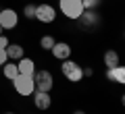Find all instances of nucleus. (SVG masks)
Returning a JSON list of instances; mask_svg holds the SVG:
<instances>
[{"mask_svg":"<svg viewBox=\"0 0 125 114\" xmlns=\"http://www.w3.org/2000/svg\"><path fill=\"white\" fill-rule=\"evenodd\" d=\"M58 9H61V13L67 19H71V21H77L81 17V13L85 10L83 4H81V0H58Z\"/></svg>","mask_w":125,"mask_h":114,"instance_id":"nucleus-1","label":"nucleus"},{"mask_svg":"<svg viewBox=\"0 0 125 114\" xmlns=\"http://www.w3.org/2000/svg\"><path fill=\"white\" fill-rule=\"evenodd\" d=\"M83 66H79L77 62H73V60H62V64H61V70H62V77L67 81H71V83H79L81 79H83Z\"/></svg>","mask_w":125,"mask_h":114,"instance_id":"nucleus-2","label":"nucleus"},{"mask_svg":"<svg viewBox=\"0 0 125 114\" xmlns=\"http://www.w3.org/2000/svg\"><path fill=\"white\" fill-rule=\"evenodd\" d=\"M13 87L19 96L29 97L31 93L36 91V85H33V77H27V75H17L13 79Z\"/></svg>","mask_w":125,"mask_h":114,"instance_id":"nucleus-3","label":"nucleus"},{"mask_svg":"<svg viewBox=\"0 0 125 114\" xmlns=\"http://www.w3.org/2000/svg\"><path fill=\"white\" fill-rule=\"evenodd\" d=\"M33 85H36V91H48L54 87V79L50 70H36L33 73Z\"/></svg>","mask_w":125,"mask_h":114,"instance_id":"nucleus-4","label":"nucleus"},{"mask_svg":"<svg viewBox=\"0 0 125 114\" xmlns=\"http://www.w3.org/2000/svg\"><path fill=\"white\" fill-rule=\"evenodd\" d=\"M36 19L40 23H54L56 19V9L52 4H38L36 6Z\"/></svg>","mask_w":125,"mask_h":114,"instance_id":"nucleus-5","label":"nucleus"},{"mask_svg":"<svg viewBox=\"0 0 125 114\" xmlns=\"http://www.w3.org/2000/svg\"><path fill=\"white\" fill-rule=\"evenodd\" d=\"M19 23V15L13 9H2L0 10V27L2 29H15Z\"/></svg>","mask_w":125,"mask_h":114,"instance_id":"nucleus-6","label":"nucleus"},{"mask_svg":"<svg viewBox=\"0 0 125 114\" xmlns=\"http://www.w3.org/2000/svg\"><path fill=\"white\" fill-rule=\"evenodd\" d=\"M50 52H52V56L56 58V60H67V58H71V46L67 44V42H54V46H52V50H50Z\"/></svg>","mask_w":125,"mask_h":114,"instance_id":"nucleus-7","label":"nucleus"},{"mask_svg":"<svg viewBox=\"0 0 125 114\" xmlns=\"http://www.w3.org/2000/svg\"><path fill=\"white\" fill-rule=\"evenodd\" d=\"M33 104H36L38 110H48L50 104H52V97H50L48 91H33Z\"/></svg>","mask_w":125,"mask_h":114,"instance_id":"nucleus-8","label":"nucleus"},{"mask_svg":"<svg viewBox=\"0 0 125 114\" xmlns=\"http://www.w3.org/2000/svg\"><path fill=\"white\" fill-rule=\"evenodd\" d=\"M17 69H19V75L33 77V73H36V62L31 60V58H25V56H23L21 60H17Z\"/></svg>","mask_w":125,"mask_h":114,"instance_id":"nucleus-9","label":"nucleus"},{"mask_svg":"<svg viewBox=\"0 0 125 114\" xmlns=\"http://www.w3.org/2000/svg\"><path fill=\"white\" fill-rule=\"evenodd\" d=\"M106 79L108 81H115V83H119V85H123L125 83V69L121 64L113 66V69H106Z\"/></svg>","mask_w":125,"mask_h":114,"instance_id":"nucleus-10","label":"nucleus"},{"mask_svg":"<svg viewBox=\"0 0 125 114\" xmlns=\"http://www.w3.org/2000/svg\"><path fill=\"white\" fill-rule=\"evenodd\" d=\"M4 50H6V56H9V60H13V62L21 60V58L25 56V50H23V46H19V44H9Z\"/></svg>","mask_w":125,"mask_h":114,"instance_id":"nucleus-11","label":"nucleus"},{"mask_svg":"<svg viewBox=\"0 0 125 114\" xmlns=\"http://www.w3.org/2000/svg\"><path fill=\"white\" fill-rule=\"evenodd\" d=\"M77 21H79L83 27H92V25H96V23H98V15H96V10H83V13H81V17L77 19Z\"/></svg>","mask_w":125,"mask_h":114,"instance_id":"nucleus-12","label":"nucleus"},{"mask_svg":"<svg viewBox=\"0 0 125 114\" xmlns=\"http://www.w3.org/2000/svg\"><path fill=\"white\" fill-rule=\"evenodd\" d=\"M2 73H4V77L9 81H13L15 77L19 75V69H17V62H13V60H6L4 64H2Z\"/></svg>","mask_w":125,"mask_h":114,"instance_id":"nucleus-13","label":"nucleus"},{"mask_svg":"<svg viewBox=\"0 0 125 114\" xmlns=\"http://www.w3.org/2000/svg\"><path fill=\"white\" fill-rule=\"evenodd\" d=\"M119 64V54L115 52V50H106L104 52V66L106 69H113V66Z\"/></svg>","mask_w":125,"mask_h":114,"instance_id":"nucleus-14","label":"nucleus"},{"mask_svg":"<svg viewBox=\"0 0 125 114\" xmlns=\"http://www.w3.org/2000/svg\"><path fill=\"white\" fill-rule=\"evenodd\" d=\"M40 46H42L44 50H52V46H54V37H52V35H44V37L40 40Z\"/></svg>","mask_w":125,"mask_h":114,"instance_id":"nucleus-15","label":"nucleus"},{"mask_svg":"<svg viewBox=\"0 0 125 114\" xmlns=\"http://www.w3.org/2000/svg\"><path fill=\"white\" fill-rule=\"evenodd\" d=\"M23 15H25L27 19H36V4H25Z\"/></svg>","mask_w":125,"mask_h":114,"instance_id":"nucleus-16","label":"nucleus"},{"mask_svg":"<svg viewBox=\"0 0 125 114\" xmlns=\"http://www.w3.org/2000/svg\"><path fill=\"white\" fill-rule=\"evenodd\" d=\"M81 4H83L85 10H94L96 6L100 4V0H81Z\"/></svg>","mask_w":125,"mask_h":114,"instance_id":"nucleus-17","label":"nucleus"},{"mask_svg":"<svg viewBox=\"0 0 125 114\" xmlns=\"http://www.w3.org/2000/svg\"><path fill=\"white\" fill-rule=\"evenodd\" d=\"M9 44H10V42H9V37H6V35H0V48L4 50Z\"/></svg>","mask_w":125,"mask_h":114,"instance_id":"nucleus-18","label":"nucleus"},{"mask_svg":"<svg viewBox=\"0 0 125 114\" xmlns=\"http://www.w3.org/2000/svg\"><path fill=\"white\" fill-rule=\"evenodd\" d=\"M6 60H9V56H6V50H2V48H0V66L4 64Z\"/></svg>","mask_w":125,"mask_h":114,"instance_id":"nucleus-19","label":"nucleus"},{"mask_svg":"<svg viewBox=\"0 0 125 114\" xmlns=\"http://www.w3.org/2000/svg\"><path fill=\"white\" fill-rule=\"evenodd\" d=\"M81 70H83V77H92V75H94L92 69H81Z\"/></svg>","mask_w":125,"mask_h":114,"instance_id":"nucleus-20","label":"nucleus"},{"mask_svg":"<svg viewBox=\"0 0 125 114\" xmlns=\"http://www.w3.org/2000/svg\"><path fill=\"white\" fill-rule=\"evenodd\" d=\"M73 114H85V112H83V110H75V112H73Z\"/></svg>","mask_w":125,"mask_h":114,"instance_id":"nucleus-21","label":"nucleus"},{"mask_svg":"<svg viewBox=\"0 0 125 114\" xmlns=\"http://www.w3.org/2000/svg\"><path fill=\"white\" fill-rule=\"evenodd\" d=\"M2 31H4V29H2V27H0V35H2Z\"/></svg>","mask_w":125,"mask_h":114,"instance_id":"nucleus-22","label":"nucleus"},{"mask_svg":"<svg viewBox=\"0 0 125 114\" xmlns=\"http://www.w3.org/2000/svg\"><path fill=\"white\" fill-rule=\"evenodd\" d=\"M6 114H15V112H6Z\"/></svg>","mask_w":125,"mask_h":114,"instance_id":"nucleus-23","label":"nucleus"}]
</instances>
